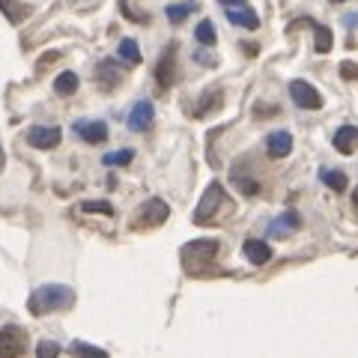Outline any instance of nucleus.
Listing matches in <instances>:
<instances>
[{
  "label": "nucleus",
  "mask_w": 358,
  "mask_h": 358,
  "mask_svg": "<svg viewBox=\"0 0 358 358\" xmlns=\"http://www.w3.org/2000/svg\"><path fill=\"white\" fill-rule=\"evenodd\" d=\"M75 305V293L63 284H45L36 293H30L27 308L33 317H45V313H57V310H69Z\"/></svg>",
  "instance_id": "nucleus-1"
},
{
  "label": "nucleus",
  "mask_w": 358,
  "mask_h": 358,
  "mask_svg": "<svg viewBox=\"0 0 358 358\" xmlns=\"http://www.w3.org/2000/svg\"><path fill=\"white\" fill-rule=\"evenodd\" d=\"M218 251H221L218 239H194V242L182 245L179 257H182V263H185L188 268H200V266H209L212 260H215Z\"/></svg>",
  "instance_id": "nucleus-2"
},
{
  "label": "nucleus",
  "mask_w": 358,
  "mask_h": 358,
  "mask_svg": "<svg viewBox=\"0 0 358 358\" xmlns=\"http://www.w3.org/2000/svg\"><path fill=\"white\" fill-rule=\"evenodd\" d=\"M221 203H224V188H221V182H212L203 192V200H200L197 209H194V221L197 224L212 221V215L221 209Z\"/></svg>",
  "instance_id": "nucleus-3"
},
{
  "label": "nucleus",
  "mask_w": 358,
  "mask_h": 358,
  "mask_svg": "<svg viewBox=\"0 0 358 358\" xmlns=\"http://www.w3.org/2000/svg\"><path fill=\"white\" fill-rule=\"evenodd\" d=\"M289 96H293V102L305 110H320L322 108V96L317 87H310L308 81H289Z\"/></svg>",
  "instance_id": "nucleus-4"
},
{
  "label": "nucleus",
  "mask_w": 358,
  "mask_h": 358,
  "mask_svg": "<svg viewBox=\"0 0 358 358\" xmlns=\"http://www.w3.org/2000/svg\"><path fill=\"white\" fill-rule=\"evenodd\" d=\"M138 224L141 227H159V224H164L167 221V215H171V209H167V203L164 200H159V197H152V200H147L141 209H138Z\"/></svg>",
  "instance_id": "nucleus-5"
},
{
  "label": "nucleus",
  "mask_w": 358,
  "mask_h": 358,
  "mask_svg": "<svg viewBox=\"0 0 358 358\" xmlns=\"http://www.w3.org/2000/svg\"><path fill=\"white\" fill-rule=\"evenodd\" d=\"M60 138H63V131L57 126H33L27 131V143L36 150H54L60 143Z\"/></svg>",
  "instance_id": "nucleus-6"
},
{
  "label": "nucleus",
  "mask_w": 358,
  "mask_h": 358,
  "mask_svg": "<svg viewBox=\"0 0 358 358\" xmlns=\"http://www.w3.org/2000/svg\"><path fill=\"white\" fill-rule=\"evenodd\" d=\"M75 134L87 143H102L108 141V126L102 120H81V122H75Z\"/></svg>",
  "instance_id": "nucleus-7"
},
{
  "label": "nucleus",
  "mask_w": 358,
  "mask_h": 358,
  "mask_svg": "<svg viewBox=\"0 0 358 358\" xmlns=\"http://www.w3.org/2000/svg\"><path fill=\"white\" fill-rule=\"evenodd\" d=\"M152 117H155V110H152V102H138L131 108V114H129V129L131 131H138V134H143V131H150V126H152Z\"/></svg>",
  "instance_id": "nucleus-8"
},
{
  "label": "nucleus",
  "mask_w": 358,
  "mask_h": 358,
  "mask_svg": "<svg viewBox=\"0 0 358 358\" xmlns=\"http://www.w3.org/2000/svg\"><path fill=\"white\" fill-rule=\"evenodd\" d=\"M289 150H293V134H289V131H272L266 138L268 159H287Z\"/></svg>",
  "instance_id": "nucleus-9"
},
{
  "label": "nucleus",
  "mask_w": 358,
  "mask_h": 358,
  "mask_svg": "<svg viewBox=\"0 0 358 358\" xmlns=\"http://www.w3.org/2000/svg\"><path fill=\"white\" fill-rule=\"evenodd\" d=\"M24 352V334L15 326L0 329V355H21Z\"/></svg>",
  "instance_id": "nucleus-10"
},
{
  "label": "nucleus",
  "mask_w": 358,
  "mask_h": 358,
  "mask_svg": "<svg viewBox=\"0 0 358 358\" xmlns=\"http://www.w3.org/2000/svg\"><path fill=\"white\" fill-rule=\"evenodd\" d=\"M227 21L230 24H236V27H245V30H257L260 27V18H257L254 9H245L242 6H227Z\"/></svg>",
  "instance_id": "nucleus-11"
},
{
  "label": "nucleus",
  "mask_w": 358,
  "mask_h": 358,
  "mask_svg": "<svg viewBox=\"0 0 358 358\" xmlns=\"http://www.w3.org/2000/svg\"><path fill=\"white\" fill-rule=\"evenodd\" d=\"M358 147V129L355 126H341L334 131V150L341 155H352Z\"/></svg>",
  "instance_id": "nucleus-12"
},
{
  "label": "nucleus",
  "mask_w": 358,
  "mask_h": 358,
  "mask_svg": "<svg viewBox=\"0 0 358 358\" xmlns=\"http://www.w3.org/2000/svg\"><path fill=\"white\" fill-rule=\"evenodd\" d=\"M242 251L248 257V263H254V266H263V263L272 260V248H268L263 239H248L242 245Z\"/></svg>",
  "instance_id": "nucleus-13"
},
{
  "label": "nucleus",
  "mask_w": 358,
  "mask_h": 358,
  "mask_svg": "<svg viewBox=\"0 0 358 358\" xmlns=\"http://www.w3.org/2000/svg\"><path fill=\"white\" fill-rule=\"evenodd\" d=\"M173 60H176V48L171 45V48H167V54L159 60V69H155V78H159L162 87H171V84H173Z\"/></svg>",
  "instance_id": "nucleus-14"
},
{
  "label": "nucleus",
  "mask_w": 358,
  "mask_h": 358,
  "mask_svg": "<svg viewBox=\"0 0 358 358\" xmlns=\"http://www.w3.org/2000/svg\"><path fill=\"white\" fill-rule=\"evenodd\" d=\"M78 90V75L75 72H60L54 78V93L57 96H72Z\"/></svg>",
  "instance_id": "nucleus-15"
},
{
  "label": "nucleus",
  "mask_w": 358,
  "mask_h": 358,
  "mask_svg": "<svg viewBox=\"0 0 358 358\" xmlns=\"http://www.w3.org/2000/svg\"><path fill=\"white\" fill-rule=\"evenodd\" d=\"M320 179L322 182H326L331 192H346V188H350V179H346V173H341V171H320Z\"/></svg>",
  "instance_id": "nucleus-16"
},
{
  "label": "nucleus",
  "mask_w": 358,
  "mask_h": 358,
  "mask_svg": "<svg viewBox=\"0 0 358 358\" xmlns=\"http://www.w3.org/2000/svg\"><path fill=\"white\" fill-rule=\"evenodd\" d=\"M120 60H126L129 66H138V63H141L138 42H134V39H122V42H120Z\"/></svg>",
  "instance_id": "nucleus-17"
},
{
  "label": "nucleus",
  "mask_w": 358,
  "mask_h": 358,
  "mask_svg": "<svg viewBox=\"0 0 358 358\" xmlns=\"http://www.w3.org/2000/svg\"><path fill=\"white\" fill-rule=\"evenodd\" d=\"M197 9V3H192V0H188V3H179V6H167L164 13H167V18L173 21V24H179V21H185L188 15H192Z\"/></svg>",
  "instance_id": "nucleus-18"
},
{
  "label": "nucleus",
  "mask_w": 358,
  "mask_h": 358,
  "mask_svg": "<svg viewBox=\"0 0 358 358\" xmlns=\"http://www.w3.org/2000/svg\"><path fill=\"white\" fill-rule=\"evenodd\" d=\"M194 36H197L200 45H215V27H212V21H200Z\"/></svg>",
  "instance_id": "nucleus-19"
},
{
  "label": "nucleus",
  "mask_w": 358,
  "mask_h": 358,
  "mask_svg": "<svg viewBox=\"0 0 358 358\" xmlns=\"http://www.w3.org/2000/svg\"><path fill=\"white\" fill-rule=\"evenodd\" d=\"M313 36H317V51L326 54L331 48V30L322 27V24H313Z\"/></svg>",
  "instance_id": "nucleus-20"
},
{
  "label": "nucleus",
  "mask_w": 358,
  "mask_h": 358,
  "mask_svg": "<svg viewBox=\"0 0 358 358\" xmlns=\"http://www.w3.org/2000/svg\"><path fill=\"white\" fill-rule=\"evenodd\" d=\"M81 212H99V215H114V206L108 200H84Z\"/></svg>",
  "instance_id": "nucleus-21"
},
{
  "label": "nucleus",
  "mask_w": 358,
  "mask_h": 358,
  "mask_svg": "<svg viewBox=\"0 0 358 358\" xmlns=\"http://www.w3.org/2000/svg\"><path fill=\"white\" fill-rule=\"evenodd\" d=\"M99 81H102L105 87L117 84V72H114V63H110V60H105L102 66H99Z\"/></svg>",
  "instance_id": "nucleus-22"
},
{
  "label": "nucleus",
  "mask_w": 358,
  "mask_h": 358,
  "mask_svg": "<svg viewBox=\"0 0 358 358\" xmlns=\"http://www.w3.org/2000/svg\"><path fill=\"white\" fill-rule=\"evenodd\" d=\"M0 9H3V13L9 15V21H13V24H18V21L24 18V9H18L15 0H0Z\"/></svg>",
  "instance_id": "nucleus-23"
},
{
  "label": "nucleus",
  "mask_w": 358,
  "mask_h": 358,
  "mask_svg": "<svg viewBox=\"0 0 358 358\" xmlns=\"http://www.w3.org/2000/svg\"><path fill=\"white\" fill-rule=\"evenodd\" d=\"M134 159L131 150H120V152H108L105 155V164H129Z\"/></svg>",
  "instance_id": "nucleus-24"
},
{
  "label": "nucleus",
  "mask_w": 358,
  "mask_h": 358,
  "mask_svg": "<svg viewBox=\"0 0 358 358\" xmlns=\"http://www.w3.org/2000/svg\"><path fill=\"white\" fill-rule=\"evenodd\" d=\"M36 355H39V358H51V355H60V343L42 341V343L36 346Z\"/></svg>",
  "instance_id": "nucleus-25"
},
{
  "label": "nucleus",
  "mask_w": 358,
  "mask_h": 358,
  "mask_svg": "<svg viewBox=\"0 0 358 358\" xmlns=\"http://www.w3.org/2000/svg\"><path fill=\"white\" fill-rule=\"evenodd\" d=\"M233 179H236L239 188H245V194H257V192H260V185H257L254 179H248V176H239V171L233 173Z\"/></svg>",
  "instance_id": "nucleus-26"
},
{
  "label": "nucleus",
  "mask_w": 358,
  "mask_h": 358,
  "mask_svg": "<svg viewBox=\"0 0 358 358\" xmlns=\"http://www.w3.org/2000/svg\"><path fill=\"white\" fill-rule=\"evenodd\" d=\"M72 352H81V355H96V358H105V350H96V346H87V343H72Z\"/></svg>",
  "instance_id": "nucleus-27"
},
{
  "label": "nucleus",
  "mask_w": 358,
  "mask_h": 358,
  "mask_svg": "<svg viewBox=\"0 0 358 358\" xmlns=\"http://www.w3.org/2000/svg\"><path fill=\"white\" fill-rule=\"evenodd\" d=\"M341 75L346 78V81H352V78H358V66L355 63H341Z\"/></svg>",
  "instance_id": "nucleus-28"
},
{
  "label": "nucleus",
  "mask_w": 358,
  "mask_h": 358,
  "mask_svg": "<svg viewBox=\"0 0 358 358\" xmlns=\"http://www.w3.org/2000/svg\"><path fill=\"white\" fill-rule=\"evenodd\" d=\"M218 3H221L224 9H227V6H242V3H245V0H218Z\"/></svg>",
  "instance_id": "nucleus-29"
},
{
  "label": "nucleus",
  "mask_w": 358,
  "mask_h": 358,
  "mask_svg": "<svg viewBox=\"0 0 358 358\" xmlns=\"http://www.w3.org/2000/svg\"><path fill=\"white\" fill-rule=\"evenodd\" d=\"M3 167H6V152H3V147H0V173H3Z\"/></svg>",
  "instance_id": "nucleus-30"
},
{
  "label": "nucleus",
  "mask_w": 358,
  "mask_h": 358,
  "mask_svg": "<svg viewBox=\"0 0 358 358\" xmlns=\"http://www.w3.org/2000/svg\"><path fill=\"white\" fill-rule=\"evenodd\" d=\"M343 21H346V24H350V27H355V24H358V15H346Z\"/></svg>",
  "instance_id": "nucleus-31"
},
{
  "label": "nucleus",
  "mask_w": 358,
  "mask_h": 358,
  "mask_svg": "<svg viewBox=\"0 0 358 358\" xmlns=\"http://www.w3.org/2000/svg\"><path fill=\"white\" fill-rule=\"evenodd\" d=\"M334 3H343V0H334Z\"/></svg>",
  "instance_id": "nucleus-32"
}]
</instances>
